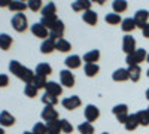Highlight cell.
<instances>
[{"label": "cell", "mask_w": 149, "mask_h": 134, "mask_svg": "<svg viewBox=\"0 0 149 134\" xmlns=\"http://www.w3.org/2000/svg\"><path fill=\"white\" fill-rule=\"evenodd\" d=\"M148 112H149V106H148Z\"/></svg>", "instance_id": "52"}, {"label": "cell", "mask_w": 149, "mask_h": 134, "mask_svg": "<svg viewBox=\"0 0 149 134\" xmlns=\"http://www.w3.org/2000/svg\"><path fill=\"white\" fill-rule=\"evenodd\" d=\"M15 124V116L9 113L8 110H2L0 112V125L2 127H12Z\"/></svg>", "instance_id": "15"}, {"label": "cell", "mask_w": 149, "mask_h": 134, "mask_svg": "<svg viewBox=\"0 0 149 134\" xmlns=\"http://www.w3.org/2000/svg\"><path fill=\"white\" fill-rule=\"evenodd\" d=\"M112 113L115 115V118H116V121H118L119 124H125V122H127V118L130 116V113H128V106L124 104V103L113 106V109H112Z\"/></svg>", "instance_id": "4"}, {"label": "cell", "mask_w": 149, "mask_h": 134, "mask_svg": "<svg viewBox=\"0 0 149 134\" xmlns=\"http://www.w3.org/2000/svg\"><path fill=\"white\" fill-rule=\"evenodd\" d=\"M136 27V22H134V19L133 18H125V19H122V22H121V28H122V31L124 33H131Z\"/></svg>", "instance_id": "28"}, {"label": "cell", "mask_w": 149, "mask_h": 134, "mask_svg": "<svg viewBox=\"0 0 149 134\" xmlns=\"http://www.w3.org/2000/svg\"><path fill=\"white\" fill-rule=\"evenodd\" d=\"M8 85H9V76L0 73V88H5V87H8Z\"/></svg>", "instance_id": "42"}, {"label": "cell", "mask_w": 149, "mask_h": 134, "mask_svg": "<svg viewBox=\"0 0 149 134\" xmlns=\"http://www.w3.org/2000/svg\"><path fill=\"white\" fill-rule=\"evenodd\" d=\"M60 82L66 88H73L74 87V75L72 73V70H69V69L61 70L60 72Z\"/></svg>", "instance_id": "5"}, {"label": "cell", "mask_w": 149, "mask_h": 134, "mask_svg": "<svg viewBox=\"0 0 149 134\" xmlns=\"http://www.w3.org/2000/svg\"><path fill=\"white\" fill-rule=\"evenodd\" d=\"M12 42H14V40H12V37L9 34H6V33L0 34V49H2V51H8L9 48L12 46Z\"/></svg>", "instance_id": "26"}, {"label": "cell", "mask_w": 149, "mask_h": 134, "mask_svg": "<svg viewBox=\"0 0 149 134\" xmlns=\"http://www.w3.org/2000/svg\"><path fill=\"white\" fill-rule=\"evenodd\" d=\"M55 49L60 51V52H69V51L72 49V45H70L69 40H66V39L63 37V39L55 40Z\"/></svg>", "instance_id": "25"}, {"label": "cell", "mask_w": 149, "mask_h": 134, "mask_svg": "<svg viewBox=\"0 0 149 134\" xmlns=\"http://www.w3.org/2000/svg\"><path fill=\"white\" fill-rule=\"evenodd\" d=\"M42 17H57V6L54 2H48V5L42 8Z\"/></svg>", "instance_id": "23"}, {"label": "cell", "mask_w": 149, "mask_h": 134, "mask_svg": "<svg viewBox=\"0 0 149 134\" xmlns=\"http://www.w3.org/2000/svg\"><path fill=\"white\" fill-rule=\"evenodd\" d=\"M27 6H29V9L33 10V12L42 10V8H43V6H42V0H29Z\"/></svg>", "instance_id": "40"}, {"label": "cell", "mask_w": 149, "mask_h": 134, "mask_svg": "<svg viewBox=\"0 0 149 134\" xmlns=\"http://www.w3.org/2000/svg\"><path fill=\"white\" fill-rule=\"evenodd\" d=\"M137 48H136V39L133 37L131 34H125L122 37V51L125 52L127 55L133 54Z\"/></svg>", "instance_id": "6"}, {"label": "cell", "mask_w": 149, "mask_h": 134, "mask_svg": "<svg viewBox=\"0 0 149 134\" xmlns=\"http://www.w3.org/2000/svg\"><path fill=\"white\" fill-rule=\"evenodd\" d=\"M42 103H43L45 106H55V104L58 103V99H57V97H54V95H51V94L45 92V94L42 95Z\"/></svg>", "instance_id": "36"}, {"label": "cell", "mask_w": 149, "mask_h": 134, "mask_svg": "<svg viewBox=\"0 0 149 134\" xmlns=\"http://www.w3.org/2000/svg\"><path fill=\"white\" fill-rule=\"evenodd\" d=\"M48 134H60V133H48Z\"/></svg>", "instance_id": "49"}, {"label": "cell", "mask_w": 149, "mask_h": 134, "mask_svg": "<svg viewBox=\"0 0 149 134\" xmlns=\"http://www.w3.org/2000/svg\"><path fill=\"white\" fill-rule=\"evenodd\" d=\"M46 128H48V133H60L61 131V122L58 119L49 121V122H46Z\"/></svg>", "instance_id": "35"}, {"label": "cell", "mask_w": 149, "mask_h": 134, "mask_svg": "<svg viewBox=\"0 0 149 134\" xmlns=\"http://www.w3.org/2000/svg\"><path fill=\"white\" fill-rule=\"evenodd\" d=\"M9 72L12 73V75H15L18 79H21L22 82H26V85L33 82L34 72L30 70L26 66H22L19 61H17V60H10L9 61Z\"/></svg>", "instance_id": "1"}, {"label": "cell", "mask_w": 149, "mask_h": 134, "mask_svg": "<svg viewBox=\"0 0 149 134\" xmlns=\"http://www.w3.org/2000/svg\"><path fill=\"white\" fill-rule=\"evenodd\" d=\"M133 19H134V22H136V26H137L139 28H142L145 24H148V19H149V10H146V9H139V10L134 14Z\"/></svg>", "instance_id": "11"}, {"label": "cell", "mask_w": 149, "mask_h": 134, "mask_svg": "<svg viewBox=\"0 0 149 134\" xmlns=\"http://www.w3.org/2000/svg\"><path fill=\"white\" fill-rule=\"evenodd\" d=\"M102 134H110V133H102Z\"/></svg>", "instance_id": "51"}, {"label": "cell", "mask_w": 149, "mask_h": 134, "mask_svg": "<svg viewBox=\"0 0 149 134\" xmlns=\"http://www.w3.org/2000/svg\"><path fill=\"white\" fill-rule=\"evenodd\" d=\"M34 134H48V128H46V124L43 122H36L33 125V130H31Z\"/></svg>", "instance_id": "39"}, {"label": "cell", "mask_w": 149, "mask_h": 134, "mask_svg": "<svg viewBox=\"0 0 149 134\" xmlns=\"http://www.w3.org/2000/svg\"><path fill=\"white\" fill-rule=\"evenodd\" d=\"M82 19H84V22H86L88 26H95L97 24V21H98V17H97V14L94 10H86V12H84L82 14Z\"/></svg>", "instance_id": "21"}, {"label": "cell", "mask_w": 149, "mask_h": 134, "mask_svg": "<svg viewBox=\"0 0 149 134\" xmlns=\"http://www.w3.org/2000/svg\"><path fill=\"white\" fill-rule=\"evenodd\" d=\"M128 75H130V79L131 82H137L142 76V69L140 66H130L128 67Z\"/></svg>", "instance_id": "30"}, {"label": "cell", "mask_w": 149, "mask_h": 134, "mask_svg": "<svg viewBox=\"0 0 149 134\" xmlns=\"http://www.w3.org/2000/svg\"><path fill=\"white\" fill-rule=\"evenodd\" d=\"M98 60H100V51H98V49H93V51L86 52L84 55L85 64H97Z\"/></svg>", "instance_id": "20"}, {"label": "cell", "mask_w": 149, "mask_h": 134, "mask_svg": "<svg viewBox=\"0 0 149 134\" xmlns=\"http://www.w3.org/2000/svg\"><path fill=\"white\" fill-rule=\"evenodd\" d=\"M64 30H66V27H64V22L61 21V19H58V21L55 22V26H54L51 30H49V37H52L54 40L63 39Z\"/></svg>", "instance_id": "10"}, {"label": "cell", "mask_w": 149, "mask_h": 134, "mask_svg": "<svg viewBox=\"0 0 149 134\" xmlns=\"http://www.w3.org/2000/svg\"><path fill=\"white\" fill-rule=\"evenodd\" d=\"M34 87L37 88V90H42V88H45L46 87V83H48V81H46V78H43V76H37V75H34V78H33V82H31Z\"/></svg>", "instance_id": "37"}, {"label": "cell", "mask_w": 149, "mask_h": 134, "mask_svg": "<svg viewBox=\"0 0 149 134\" xmlns=\"http://www.w3.org/2000/svg\"><path fill=\"white\" fill-rule=\"evenodd\" d=\"M146 61L149 63V54H148V57H146Z\"/></svg>", "instance_id": "48"}, {"label": "cell", "mask_w": 149, "mask_h": 134, "mask_svg": "<svg viewBox=\"0 0 149 134\" xmlns=\"http://www.w3.org/2000/svg\"><path fill=\"white\" fill-rule=\"evenodd\" d=\"M40 116H42L43 121L49 122V121L58 119V112H57V109H54V106H45L43 110H42V113H40Z\"/></svg>", "instance_id": "12"}, {"label": "cell", "mask_w": 149, "mask_h": 134, "mask_svg": "<svg viewBox=\"0 0 149 134\" xmlns=\"http://www.w3.org/2000/svg\"><path fill=\"white\" fill-rule=\"evenodd\" d=\"M22 134H34V133H33V131H24Z\"/></svg>", "instance_id": "46"}, {"label": "cell", "mask_w": 149, "mask_h": 134, "mask_svg": "<svg viewBox=\"0 0 149 134\" xmlns=\"http://www.w3.org/2000/svg\"><path fill=\"white\" fill-rule=\"evenodd\" d=\"M136 116H137L139 125H142V127H148L149 125V112H148V109H145V110H139L137 113H136Z\"/></svg>", "instance_id": "31"}, {"label": "cell", "mask_w": 149, "mask_h": 134, "mask_svg": "<svg viewBox=\"0 0 149 134\" xmlns=\"http://www.w3.org/2000/svg\"><path fill=\"white\" fill-rule=\"evenodd\" d=\"M37 91L39 90H37L33 83H27L26 87H24V94H26L27 97H30V99H33V97L37 95Z\"/></svg>", "instance_id": "38"}, {"label": "cell", "mask_w": 149, "mask_h": 134, "mask_svg": "<svg viewBox=\"0 0 149 134\" xmlns=\"http://www.w3.org/2000/svg\"><path fill=\"white\" fill-rule=\"evenodd\" d=\"M127 8H128L127 0H115V2L112 3V9H113V12L118 15H121L122 12H125Z\"/></svg>", "instance_id": "22"}, {"label": "cell", "mask_w": 149, "mask_h": 134, "mask_svg": "<svg viewBox=\"0 0 149 134\" xmlns=\"http://www.w3.org/2000/svg\"><path fill=\"white\" fill-rule=\"evenodd\" d=\"M51 73H52V67L49 66L48 63H40V64H37V66H36V70H34V75L43 76V78L49 76Z\"/></svg>", "instance_id": "19"}, {"label": "cell", "mask_w": 149, "mask_h": 134, "mask_svg": "<svg viewBox=\"0 0 149 134\" xmlns=\"http://www.w3.org/2000/svg\"><path fill=\"white\" fill-rule=\"evenodd\" d=\"M84 115H85V119L86 122H94V121L98 119V116H100V110H98V107L94 106V104H86L85 110H84Z\"/></svg>", "instance_id": "7"}, {"label": "cell", "mask_w": 149, "mask_h": 134, "mask_svg": "<svg viewBox=\"0 0 149 134\" xmlns=\"http://www.w3.org/2000/svg\"><path fill=\"white\" fill-rule=\"evenodd\" d=\"M30 30H31V33H33V36H36V37H39V39H48L49 37V30L45 27V26H42L40 22H34L33 26L30 27Z\"/></svg>", "instance_id": "9"}, {"label": "cell", "mask_w": 149, "mask_h": 134, "mask_svg": "<svg viewBox=\"0 0 149 134\" xmlns=\"http://www.w3.org/2000/svg\"><path fill=\"white\" fill-rule=\"evenodd\" d=\"M10 0H0V8H9Z\"/></svg>", "instance_id": "44"}, {"label": "cell", "mask_w": 149, "mask_h": 134, "mask_svg": "<svg viewBox=\"0 0 149 134\" xmlns=\"http://www.w3.org/2000/svg\"><path fill=\"white\" fill-rule=\"evenodd\" d=\"M61 104L67 110H74V109H78L82 104V101L78 95H70V97H66V99L61 100Z\"/></svg>", "instance_id": "8"}, {"label": "cell", "mask_w": 149, "mask_h": 134, "mask_svg": "<svg viewBox=\"0 0 149 134\" xmlns=\"http://www.w3.org/2000/svg\"><path fill=\"white\" fill-rule=\"evenodd\" d=\"M29 6H27V3H24V2H19V0H15V2H10V5H9V10H12V12H15V14H19V12H24Z\"/></svg>", "instance_id": "27"}, {"label": "cell", "mask_w": 149, "mask_h": 134, "mask_svg": "<svg viewBox=\"0 0 149 134\" xmlns=\"http://www.w3.org/2000/svg\"><path fill=\"white\" fill-rule=\"evenodd\" d=\"M98 72H100V67H98V64H85V66H84V73H85L88 78L97 76Z\"/></svg>", "instance_id": "29"}, {"label": "cell", "mask_w": 149, "mask_h": 134, "mask_svg": "<svg viewBox=\"0 0 149 134\" xmlns=\"http://www.w3.org/2000/svg\"><path fill=\"white\" fill-rule=\"evenodd\" d=\"M91 2L90 0H76V2H72V9L74 12H86L91 9Z\"/></svg>", "instance_id": "14"}, {"label": "cell", "mask_w": 149, "mask_h": 134, "mask_svg": "<svg viewBox=\"0 0 149 134\" xmlns=\"http://www.w3.org/2000/svg\"><path fill=\"white\" fill-rule=\"evenodd\" d=\"M45 92L51 94V95H54V97H58V95L63 94V87H61L60 83L54 82V81H49V82L46 83V87H45Z\"/></svg>", "instance_id": "13"}, {"label": "cell", "mask_w": 149, "mask_h": 134, "mask_svg": "<svg viewBox=\"0 0 149 134\" xmlns=\"http://www.w3.org/2000/svg\"><path fill=\"white\" fill-rule=\"evenodd\" d=\"M78 131L81 134H94V127H93L91 122H86V121H85V122L78 125Z\"/></svg>", "instance_id": "34"}, {"label": "cell", "mask_w": 149, "mask_h": 134, "mask_svg": "<svg viewBox=\"0 0 149 134\" xmlns=\"http://www.w3.org/2000/svg\"><path fill=\"white\" fill-rule=\"evenodd\" d=\"M0 134H5V130H3L2 127H0Z\"/></svg>", "instance_id": "47"}, {"label": "cell", "mask_w": 149, "mask_h": 134, "mask_svg": "<svg viewBox=\"0 0 149 134\" xmlns=\"http://www.w3.org/2000/svg\"><path fill=\"white\" fill-rule=\"evenodd\" d=\"M54 51H55V40H54L52 37L45 39V40L42 42V45H40V52L45 54V55H48V54H51V52H54Z\"/></svg>", "instance_id": "18"}, {"label": "cell", "mask_w": 149, "mask_h": 134, "mask_svg": "<svg viewBox=\"0 0 149 134\" xmlns=\"http://www.w3.org/2000/svg\"><path fill=\"white\" fill-rule=\"evenodd\" d=\"M104 21H106L107 24H110V26H116V24L122 22V19H121V15L115 14V12H112V14H106V17H104Z\"/></svg>", "instance_id": "33"}, {"label": "cell", "mask_w": 149, "mask_h": 134, "mask_svg": "<svg viewBox=\"0 0 149 134\" xmlns=\"http://www.w3.org/2000/svg\"><path fill=\"white\" fill-rule=\"evenodd\" d=\"M112 79H113L115 82H125L130 79V75H128V69H116L113 73H112Z\"/></svg>", "instance_id": "17"}, {"label": "cell", "mask_w": 149, "mask_h": 134, "mask_svg": "<svg viewBox=\"0 0 149 134\" xmlns=\"http://www.w3.org/2000/svg\"><path fill=\"white\" fill-rule=\"evenodd\" d=\"M124 127H125L127 131H134L136 128L139 127V121H137V116H136V113H131V115L127 118V122L124 124Z\"/></svg>", "instance_id": "24"}, {"label": "cell", "mask_w": 149, "mask_h": 134, "mask_svg": "<svg viewBox=\"0 0 149 134\" xmlns=\"http://www.w3.org/2000/svg\"><path fill=\"white\" fill-rule=\"evenodd\" d=\"M10 24H12V27H14V30L18 31V33H24V31L27 30V27H29L27 17L24 15L22 12H19V14H15L14 17H12Z\"/></svg>", "instance_id": "3"}, {"label": "cell", "mask_w": 149, "mask_h": 134, "mask_svg": "<svg viewBox=\"0 0 149 134\" xmlns=\"http://www.w3.org/2000/svg\"><path fill=\"white\" fill-rule=\"evenodd\" d=\"M145 97H146V99H148V100H149V88H148V90H146V92H145Z\"/></svg>", "instance_id": "45"}, {"label": "cell", "mask_w": 149, "mask_h": 134, "mask_svg": "<svg viewBox=\"0 0 149 134\" xmlns=\"http://www.w3.org/2000/svg\"><path fill=\"white\" fill-rule=\"evenodd\" d=\"M58 21V18L57 17H42L40 18V24H42V26H45L48 30H51L54 26H55V22Z\"/></svg>", "instance_id": "32"}, {"label": "cell", "mask_w": 149, "mask_h": 134, "mask_svg": "<svg viewBox=\"0 0 149 134\" xmlns=\"http://www.w3.org/2000/svg\"><path fill=\"white\" fill-rule=\"evenodd\" d=\"M142 33H143L145 37H148V39H149V22H148V24H145V26L142 27Z\"/></svg>", "instance_id": "43"}, {"label": "cell", "mask_w": 149, "mask_h": 134, "mask_svg": "<svg viewBox=\"0 0 149 134\" xmlns=\"http://www.w3.org/2000/svg\"><path fill=\"white\" fill-rule=\"evenodd\" d=\"M60 122H61V133H66V134L73 133V125L67 119H60Z\"/></svg>", "instance_id": "41"}, {"label": "cell", "mask_w": 149, "mask_h": 134, "mask_svg": "<svg viewBox=\"0 0 149 134\" xmlns=\"http://www.w3.org/2000/svg\"><path fill=\"white\" fill-rule=\"evenodd\" d=\"M146 75H148V78H149V69H148V73H146Z\"/></svg>", "instance_id": "50"}, {"label": "cell", "mask_w": 149, "mask_h": 134, "mask_svg": "<svg viewBox=\"0 0 149 134\" xmlns=\"http://www.w3.org/2000/svg\"><path fill=\"white\" fill-rule=\"evenodd\" d=\"M64 63H66V67L69 70H74V69H79L81 64H82V58L79 55H69L66 60H64Z\"/></svg>", "instance_id": "16"}, {"label": "cell", "mask_w": 149, "mask_h": 134, "mask_svg": "<svg viewBox=\"0 0 149 134\" xmlns=\"http://www.w3.org/2000/svg\"><path fill=\"white\" fill-rule=\"evenodd\" d=\"M146 57H148L146 49H143V48H137V49H136L133 54L127 55L125 63L128 64V67H130V66H139L140 63L146 61Z\"/></svg>", "instance_id": "2"}]
</instances>
